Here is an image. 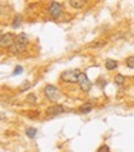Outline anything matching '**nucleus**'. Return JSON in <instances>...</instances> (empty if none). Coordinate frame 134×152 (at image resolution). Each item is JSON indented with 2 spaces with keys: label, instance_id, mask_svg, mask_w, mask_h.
Returning <instances> with one entry per match:
<instances>
[{
  "label": "nucleus",
  "instance_id": "f257e3e1",
  "mask_svg": "<svg viewBox=\"0 0 134 152\" xmlns=\"http://www.w3.org/2000/svg\"><path fill=\"white\" fill-rule=\"evenodd\" d=\"M28 44V38L26 37V34L21 33V34H17L15 36V41H14V44L10 48V50L13 53H21L26 49V47Z\"/></svg>",
  "mask_w": 134,
  "mask_h": 152
},
{
  "label": "nucleus",
  "instance_id": "f03ea898",
  "mask_svg": "<svg viewBox=\"0 0 134 152\" xmlns=\"http://www.w3.org/2000/svg\"><path fill=\"white\" fill-rule=\"evenodd\" d=\"M81 71L78 69H71V70H65L60 74V80L66 83H78L79 76Z\"/></svg>",
  "mask_w": 134,
  "mask_h": 152
},
{
  "label": "nucleus",
  "instance_id": "7ed1b4c3",
  "mask_svg": "<svg viewBox=\"0 0 134 152\" xmlns=\"http://www.w3.org/2000/svg\"><path fill=\"white\" fill-rule=\"evenodd\" d=\"M44 94H46V97L52 102H57L62 97L59 90L55 86H53V85H47V86L44 87Z\"/></svg>",
  "mask_w": 134,
  "mask_h": 152
},
{
  "label": "nucleus",
  "instance_id": "20e7f679",
  "mask_svg": "<svg viewBox=\"0 0 134 152\" xmlns=\"http://www.w3.org/2000/svg\"><path fill=\"white\" fill-rule=\"evenodd\" d=\"M15 41V36L11 33H4L0 36V48H9L10 49Z\"/></svg>",
  "mask_w": 134,
  "mask_h": 152
},
{
  "label": "nucleus",
  "instance_id": "39448f33",
  "mask_svg": "<svg viewBox=\"0 0 134 152\" xmlns=\"http://www.w3.org/2000/svg\"><path fill=\"white\" fill-rule=\"evenodd\" d=\"M78 85H79V87L84 91V92H89L92 87V83L91 81L89 80L88 77V75H86L85 72H81L80 76H79V80H78Z\"/></svg>",
  "mask_w": 134,
  "mask_h": 152
},
{
  "label": "nucleus",
  "instance_id": "423d86ee",
  "mask_svg": "<svg viewBox=\"0 0 134 152\" xmlns=\"http://www.w3.org/2000/svg\"><path fill=\"white\" fill-rule=\"evenodd\" d=\"M48 12L53 18H59L62 15V5L57 1H52L48 7Z\"/></svg>",
  "mask_w": 134,
  "mask_h": 152
},
{
  "label": "nucleus",
  "instance_id": "0eeeda50",
  "mask_svg": "<svg viewBox=\"0 0 134 152\" xmlns=\"http://www.w3.org/2000/svg\"><path fill=\"white\" fill-rule=\"evenodd\" d=\"M64 107L63 106H52V107H48L46 110V114L48 117H57L59 115V114L64 113Z\"/></svg>",
  "mask_w": 134,
  "mask_h": 152
},
{
  "label": "nucleus",
  "instance_id": "6e6552de",
  "mask_svg": "<svg viewBox=\"0 0 134 152\" xmlns=\"http://www.w3.org/2000/svg\"><path fill=\"white\" fill-rule=\"evenodd\" d=\"M92 109H94V104L90 103V102H86V103L81 104L80 108H79V110H80L81 114H88V113H90Z\"/></svg>",
  "mask_w": 134,
  "mask_h": 152
},
{
  "label": "nucleus",
  "instance_id": "1a4fd4ad",
  "mask_svg": "<svg viewBox=\"0 0 134 152\" xmlns=\"http://www.w3.org/2000/svg\"><path fill=\"white\" fill-rule=\"evenodd\" d=\"M105 66H106L107 70H114V69H117L118 63L116 60H113V59H107L106 63H105Z\"/></svg>",
  "mask_w": 134,
  "mask_h": 152
},
{
  "label": "nucleus",
  "instance_id": "9d476101",
  "mask_svg": "<svg viewBox=\"0 0 134 152\" xmlns=\"http://www.w3.org/2000/svg\"><path fill=\"white\" fill-rule=\"evenodd\" d=\"M21 23H22V16H21L20 14H16V15H15V17H14V20H13V22H11L13 28H17V27H20V26H21Z\"/></svg>",
  "mask_w": 134,
  "mask_h": 152
},
{
  "label": "nucleus",
  "instance_id": "9b49d317",
  "mask_svg": "<svg viewBox=\"0 0 134 152\" xmlns=\"http://www.w3.org/2000/svg\"><path fill=\"white\" fill-rule=\"evenodd\" d=\"M69 4H70V6L74 7V9H81L82 6H85L86 1H84V0H70Z\"/></svg>",
  "mask_w": 134,
  "mask_h": 152
},
{
  "label": "nucleus",
  "instance_id": "f8f14e48",
  "mask_svg": "<svg viewBox=\"0 0 134 152\" xmlns=\"http://www.w3.org/2000/svg\"><path fill=\"white\" fill-rule=\"evenodd\" d=\"M124 81H126V79H124V76L122 74H117L114 76V82H116V85H118V86H122Z\"/></svg>",
  "mask_w": 134,
  "mask_h": 152
},
{
  "label": "nucleus",
  "instance_id": "ddd939ff",
  "mask_svg": "<svg viewBox=\"0 0 134 152\" xmlns=\"http://www.w3.org/2000/svg\"><path fill=\"white\" fill-rule=\"evenodd\" d=\"M26 135H27L28 137H31V139L36 137V135H37V129H36V128H26Z\"/></svg>",
  "mask_w": 134,
  "mask_h": 152
},
{
  "label": "nucleus",
  "instance_id": "4468645a",
  "mask_svg": "<svg viewBox=\"0 0 134 152\" xmlns=\"http://www.w3.org/2000/svg\"><path fill=\"white\" fill-rule=\"evenodd\" d=\"M126 65L129 69H134V56H129L126 59Z\"/></svg>",
  "mask_w": 134,
  "mask_h": 152
},
{
  "label": "nucleus",
  "instance_id": "2eb2a0df",
  "mask_svg": "<svg viewBox=\"0 0 134 152\" xmlns=\"http://www.w3.org/2000/svg\"><path fill=\"white\" fill-rule=\"evenodd\" d=\"M22 71H24V68H22V66L17 65L16 68H15V70H14V72H13V75H14V76H16V75H18V74H21Z\"/></svg>",
  "mask_w": 134,
  "mask_h": 152
},
{
  "label": "nucleus",
  "instance_id": "dca6fc26",
  "mask_svg": "<svg viewBox=\"0 0 134 152\" xmlns=\"http://www.w3.org/2000/svg\"><path fill=\"white\" fill-rule=\"evenodd\" d=\"M97 152H110V147L107 145H102V146L99 147Z\"/></svg>",
  "mask_w": 134,
  "mask_h": 152
},
{
  "label": "nucleus",
  "instance_id": "f3484780",
  "mask_svg": "<svg viewBox=\"0 0 134 152\" xmlns=\"http://www.w3.org/2000/svg\"><path fill=\"white\" fill-rule=\"evenodd\" d=\"M30 87H31V85H30V82H27V81H26V82L24 83V86H22V87L20 88V91H21V92H24V91H26L27 88H30Z\"/></svg>",
  "mask_w": 134,
  "mask_h": 152
},
{
  "label": "nucleus",
  "instance_id": "a211bd4d",
  "mask_svg": "<svg viewBox=\"0 0 134 152\" xmlns=\"http://www.w3.org/2000/svg\"><path fill=\"white\" fill-rule=\"evenodd\" d=\"M5 118V115H4V113H1V112H0V120H3Z\"/></svg>",
  "mask_w": 134,
  "mask_h": 152
}]
</instances>
